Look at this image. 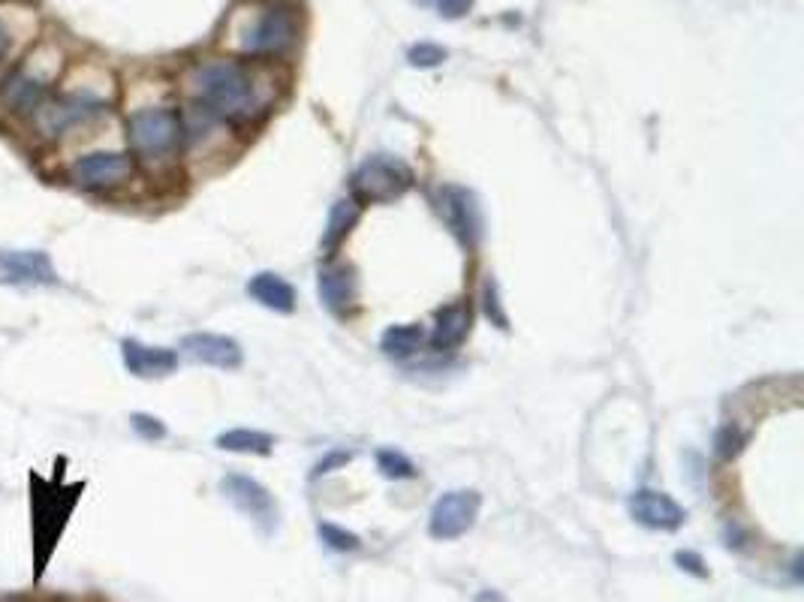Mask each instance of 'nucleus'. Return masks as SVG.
<instances>
[{
  "instance_id": "7",
  "label": "nucleus",
  "mask_w": 804,
  "mask_h": 602,
  "mask_svg": "<svg viewBox=\"0 0 804 602\" xmlns=\"http://www.w3.org/2000/svg\"><path fill=\"white\" fill-rule=\"evenodd\" d=\"M440 215L459 238L461 245L473 250L482 238V211H479L477 196L470 194L468 187L447 185L440 190Z\"/></svg>"
},
{
  "instance_id": "22",
  "label": "nucleus",
  "mask_w": 804,
  "mask_h": 602,
  "mask_svg": "<svg viewBox=\"0 0 804 602\" xmlns=\"http://www.w3.org/2000/svg\"><path fill=\"white\" fill-rule=\"evenodd\" d=\"M378 470L386 480H413V476H416V464L395 450L378 452Z\"/></svg>"
},
{
  "instance_id": "13",
  "label": "nucleus",
  "mask_w": 804,
  "mask_h": 602,
  "mask_svg": "<svg viewBox=\"0 0 804 602\" xmlns=\"http://www.w3.org/2000/svg\"><path fill=\"white\" fill-rule=\"evenodd\" d=\"M121 358L124 368L139 379L169 377L178 368V353L175 349L148 347L143 341H133V337H127L121 344Z\"/></svg>"
},
{
  "instance_id": "2",
  "label": "nucleus",
  "mask_w": 804,
  "mask_h": 602,
  "mask_svg": "<svg viewBox=\"0 0 804 602\" xmlns=\"http://www.w3.org/2000/svg\"><path fill=\"white\" fill-rule=\"evenodd\" d=\"M413 187V169L395 154H371L353 172L356 203H392Z\"/></svg>"
},
{
  "instance_id": "8",
  "label": "nucleus",
  "mask_w": 804,
  "mask_h": 602,
  "mask_svg": "<svg viewBox=\"0 0 804 602\" xmlns=\"http://www.w3.org/2000/svg\"><path fill=\"white\" fill-rule=\"evenodd\" d=\"M133 175V157L121 151H91L70 166V178L88 190L124 185Z\"/></svg>"
},
{
  "instance_id": "10",
  "label": "nucleus",
  "mask_w": 804,
  "mask_h": 602,
  "mask_svg": "<svg viewBox=\"0 0 804 602\" xmlns=\"http://www.w3.org/2000/svg\"><path fill=\"white\" fill-rule=\"evenodd\" d=\"M0 284L49 286L58 284V272L42 250H0Z\"/></svg>"
},
{
  "instance_id": "5",
  "label": "nucleus",
  "mask_w": 804,
  "mask_h": 602,
  "mask_svg": "<svg viewBox=\"0 0 804 602\" xmlns=\"http://www.w3.org/2000/svg\"><path fill=\"white\" fill-rule=\"evenodd\" d=\"M106 112V102L88 93H61V97H46L42 106L33 112V121L40 127L42 134L58 139V136L70 134L82 124L97 121Z\"/></svg>"
},
{
  "instance_id": "27",
  "label": "nucleus",
  "mask_w": 804,
  "mask_h": 602,
  "mask_svg": "<svg viewBox=\"0 0 804 602\" xmlns=\"http://www.w3.org/2000/svg\"><path fill=\"white\" fill-rule=\"evenodd\" d=\"M486 314H489L500 328H507V317H503V310H500L498 305V286L491 284V280L486 284Z\"/></svg>"
},
{
  "instance_id": "1",
  "label": "nucleus",
  "mask_w": 804,
  "mask_h": 602,
  "mask_svg": "<svg viewBox=\"0 0 804 602\" xmlns=\"http://www.w3.org/2000/svg\"><path fill=\"white\" fill-rule=\"evenodd\" d=\"M194 93L203 109L224 121H245L259 109L254 76L235 61H208L194 72Z\"/></svg>"
},
{
  "instance_id": "24",
  "label": "nucleus",
  "mask_w": 804,
  "mask_h": 602,
  "mask_svg": "<svg viewBox=\"0 0 804 602\" xmlns=\"http://www.w3.org/2000/svg\"><path fill=\"white\" fill-rule=\"evenodd\" d=\"M408 61L410 67L428 70V67H438V63L447 61V49H440L434 42H419V46H413V49L408 51Z\"/></svg>"
},
{
  "instance_id": "15",
  "label": "nucleus",
  "mask_w": 804,
  "mask_h": 602,
  "mask_svg": "<svg viewBox=\"0 0 804 602\" xmlns=\"http://www.w3.org/2000/svg\"><path fill=\"white\" fill-rule=\"evenodd\" d=\"M247 296L268 307V310H275V314H293L296 310V289L275 272H259V275L251 277Z\"/></svg>"
},
{
  "instance_id": "23",
  "label": "nucleus",
  "mask_w": 804,
  "mask_h": 602,
  "mask_svg": "<svg viewBox=\"0 0 804 602\" xmlns=\"http://www.w3.org/2000/svg\"><path fill=\"white\" fill-rule=\"evenodd\" d=\"M316 533H320V540L326 542L332 552H356L359 549L356 533L344 531V527H337V524H329V521L326 524H320Z\"/></svg>"
},
{
  "instance_id": "26",
  "label": "nucleus",
  "mask_w": 804,
  "mask_h": 602,
  "mask_svg": "<svg viewBox=\"0 0 804 602\" xmlns=\"http://www.w3.org/2000/svg\"><path fill=\"white\" fill-rule=\"evenodd\" d=\"M675 563H678L684 572H690V575H699V579L708 575V570H705V561L696 552H678L675 554Z\"/></svg>"
},
{
  "instance_id": "9",
  "label": "nucleus",
  "mask_w": 804,
  "mask_h": 602,
  "mask_svg": "<svg viewBox=\"0 0 804 602\" xmlns=\"http://www.w3.org/2000/svg\"><path fill=\"white\" fill-rule=\"evenodd\" d=\"M220 491H224V497L233 503L235 510L245 512L247 519L256 521L265 533L275 527L277 506L272 501V494L259 482L251 480V476H242V473H229V476L220 480Z\"/></svg>"
},
{
  "instance_id": "3",
  "label": "nucleus",
  "mask_w": 804,
  "mask_h": 602,
  "mask_svg": "<svg viewBox=\"0 0 804 602\" xmlns=\"http://www.w3.org/2000/svg\"><path fill=\"white\" fill-rule=\"evenodd\" d=\"M298 40V21L296 12L281 3L263 7L256 12V19L247 24L245 37H242V49L256 58H272V55H284L296 46Z\"/></svg>"
},
{
  "instance_id": "25",
  "label": "nucleus",
  "mask_w": 804,
  "mask_h": 602,
  "mask_svg": "<svg viewBox=\"0 0 804 602\" xmlns=\"http://www.w3.org/2000/svg\"><path fill=\"white\" fill-rule=\"evenodd\" d=\"M130 425L143 440H164L166 437L164 422H160V418L148 416V413H133Z\"/></svg>"
},
{
  "instance_id": "20",
  "label": "nucleus",
  "mask_w": 804,
  "mask_h": 602,
  "mask_svg": "<svg viewBox=\"0 0 804 602\" xmlns=\"http://www.w3.org/2000/svg\"><path fill=\"white\" fill-rule=\"evenodd\" d=\"M217 446L224 452H238V455H268L275 446V437L265 434V431L233 428L217 437Z\"/></svg>"
},
{
  "instance_id": "18",
  "label": "nucleus",
  "mask_w": 804,
  "mask_h": 602,
  "mask_svg": "<svg viewBox=\"0 0 804 602\" xmlns=\"http://www.w3.org/2000/svg\"><path fill=\"white\" fill-rule=\"evenodd\" d=\"M422 344H425V332H422V326H413V323H408V326H389L383 337H380V349L389 358H395V362L416 356Z\"/></svg>"
},
{
  "instance_id": "30",
  "label": "nucleus",
  "mask_w": 804,
  "mask_h": 602,
  "mask_svg": "<svg viewBox=\"0 0 804 602\" xmlns=\"http://www.w3.org/2000/svg\"><path fill=\"white\" fill-rule=\"evenodd\" d=\"M7 49H10V33H7V28L0 24V58L7 55Z\"/></svg>"
},
{
  "instance_id": "28",
  "label": "nucleus",
  "mask_w": 804,
  "mask_h": 602,
  "mask_svg": "<svg viewBox=\"0 0 804 602\" xmlns=\"http://www.w3.org/2000/svg\"><path fill=\"white\" fill-rule=\"evenodd\" d=\"M470 7H473V0H438V10L443 19H461V16H468Z\"/></svg>"
},
{
  "instance_id": "4",
  "label": "nucleus",
  "mask_w": 804,
  "mask_h": 602,
  "mask_svg": "<svg viewBox=\"0 0 804 602\" xmlns=\"http://www.w3.org/2000/svg\"><path fill=\"white\" fill-rule=\"evenodd\" d=\"M184 136V124L173 109H139L127 121V139L143 157H164L175 151Z\"/></svg>"
},
{
  "instance_id": "6",
  "label": "nucleus",
  "mask_w": 804,
  "mask_h": 602,
  "mask_svg": "<svg viewBox=\"0 0 804 602\" xmlns=\"http://www.w3.org/2000/svg\"><path fill=\"white\" fill-rule=\"evenodd\" d=\"M479 506H482L479 491H468V488L447 491L443 497H438L434 510H431L428 531H431L434 540H443V542L461 540V536L477 524Z\"/></svg>"
},
{
  "instance_id": "12",
  "label": "nucleus",
  "mask_w": 804,
  "mask_h": 602,
  "mask_svg": "<svg viewBox=\"0 0 804 602\" xmlns=\"http://www.w3.org/2000/svg\"><path fill=\"white\" fill-rule=\"evenodd\" d=\"M182 349L187 358L224 371H235L242 365V358H245V353H242V347L235 344L233 337L212 335V332H194V335H187L182 341Z\"/></svg>"
},
{
  "instance_id": "11",
  "label": "nucleus",
  "mask_w": 804,
  "mask_h": 602,
  "mask_svg": "<svg viewBox=\"0 0 804 602\" xmlns=\"http://www.w3.org/2000/svg\"><path fill=\"white\" fill-rule=\"evenodd\" d=\"M627 510H630L633 519L639 521L641 527H648V531H678L684 519H687V512H684L669 494L654 488L633 491Z\"/></svg>"
},
{
  "instance_id": "16",
  "label": "nucleus",
  "mask_w": 804,
  "mask_h": 602,
  "mask_svg": "<svg viewBox=\"0 0 804 602\" xmlns=\"http://www.w3.org/2000/svg\"><path fill=\"white\" fill-rule=\"evenodd\" d=\"M470 323H473V314H470L468 305H449L438 310L434 332H431V347L438 349V353L461 347L464 337L470 335Z\"/></svg>"
},
{
  "instance_id": "21",
  "label": "nucleus",
  "mask_w": 804,
  "mask_h": 602,
  "mask_svg": "<svg viewBox=\"0 0 804 602\" xmlns=\"http://www.w3.org/2000/svg\"><path fill=\"white\" fill-rule=\"evenodd\" d=\"M744 446H747V434L733 422L717 428V434H714V455L720 461H733L735 455H742Z\"/></svg>"
},
{
  "instance_id": "19",
  "label": "nucleus",
  "mask_w": 804,
  "mask_h": 602,
  "mask_svg": "<svg viewBox=\"0 0 804 602\" xmlns=\"http://www.w3.org/2000/svg\"><path fill=\"white\" fill-rule=\"evenodd\" d=\"M359 224V203L356 199H337L329 211V224L326 233H323V250L326 254H335L341 241H344L350 229Z\"/></svg>"
},
{
  "instance_id": "29",
  "label": "nucleus",
  "mask_w": 804,
  "mask_h": 602,
  "mask_svg": "<svg viewBox=\"0 0 804 602\" xmlns=\"http://www.w3.org/2000/svg\"><path fill=\"white\" fill-rule=\"evenodd\" d=\"M353 458L350 452H329L326 458L320 461L314 467V476H323V473H332V467H337V464H346V461Z\"/></svg>"
},
{
  "instance_id": "17",
  "label": "nucleus",
  "mask_w": 804,
  "mask_h": 602,
  "mask_svg": "<svg viewBox=\"0 0 804 602\" xmlns=\"http://www.w3.org/2000/svg\"><path fill=\"white\" fill-rule=\"evenodd\" d=\"M0 93H3V100L10 102L12 112L33 115L42 106V100L49 97V88H46L40 79L28 76L24 70H16V72H10L7 79H3V88H0Z\"/></svg>"
},
{
  "instance_id": "14",
  "label": "nucleus",
  "mask_w": 804,
  "mask_h": 602,
  "mask_svg": "<svg viewBox=\"0 0 804 602\" xmlns=\"http://www.w3.org/2000/svg\"><path fill=\"white\" fill-rule=\"evenodd\" d=\"M316 293H320V302L326 305V310H332L335 317H344V314H350L353 305H356V272L350 266L320 268V275H316Z\"/></svg>"
}]
</instances>
